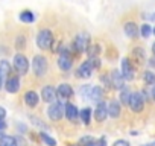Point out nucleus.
I'll return each mask as SVG.
<instances>
[{
    "instance_id": "obj_1",
    "label": "nucleus",
    "mask_w": 155,
    "mask_h": 146,
    "mask_svg": "<svg viewBox=\"0 0 155 146\" xmlns=\"http://www.w3.org/2000/svg\"><path fill=\"white\" fill-rule=\"evenodd\" d=\"M53 43H55V37H53L50 29H41L38 32V35H37V46H38L40 50L52 49Z\"/></svg>"
},
{
    "instance_id": "obj_2",
    "label": "nucleus",
    "mask_w": 155,
    "mask_h": 146,
    "mask_svg": "<svg viewBox=\"0 0 155 146\" xmlns=\"http://www.w3.org/2000/svg\"><path fill=\"white\" fill-rule=\"evenodd\" d=\"M47 68H49V64H47V58L44 55H35L32 58V70L37 78H43L47 73Z\"/></svg>"
},
{
    "instance_id": "obj_3",
    "label": "nucleus",
    "mask_w": 155,
    "mask_h": 146,
    "mask_svg": "<svg viewBox=\"0 0 155 146\" xmlns=\"http://www.w3.org/2000/svg\"><path fill=\"white\" fill-rule=\"evenodd\" d=\"M88 46H90V35L88 34H78L71 41L70 50H73L76 53H84V52H87Z\"/></svg>"
},
{
    "instance_id": "obj_4",
    "label": "nucleus",
    "mask_w": 155,
    "mask_h": 146,
    "mask_svg": "<svg viewBox=\"0 0 155 146\" xmlns=\"http://www.w3.org/2000/svg\"><path fill=\"white\" fill-rule=\"evenodd\" d=\"M47 114H49V117L53 122H59L64 117V105H62V102H59V101L52 102L49 110H47Z\"/></svg>"
},
{
    "instance_id": "obj_5",
    "label": "nucleus",
    "mask_w": 155,
    "mask_h": 146,
    "mask_svg": "<svg viewBox=\"0 0 155 146\" xmlns=\"http://www.w3.org/2000/svg\"><path fill=\"white\" fill-rule=\"evenodd\" d=\"M14 68L18 75H26L29 71V61L23 53H17L14 56Z\"/></svg>"
},
{
    "instance_id": "obj_6",
    "label": "nucleus",
    "mask_w": 155,
    "mask_h": 146,
    "mask_svg": "<svg viewBox=\"0 0 155 146\" xmlns=\"http://www.w3.org/2000/svg\"><path fill=\"white\" fill-rule=\"evenodd\" d=\"M122 75L126 81H132L135 78V67L132 64V61L129 58H123L122 59Z\"/></svg>"
},
{
    "instance_id": "obj_7",
    "label": "nucleus",
    "mask_w": 155,
    "mask_h": 146,
    "mask_svg": "<svg viewBox=\"0 0 155 146\" xmlns=\"http://www.w3.org/2000/svg\"><path fill=\"white\" fill-rule=\"evenodd\" d=\"M129 108L134 113H141L144 110V98L141 93L135 91L131 95V101H129Z\"/></svg>"
},
{
    "instance_id": "obj_8",
    "label": "nucleus",
    "mask_w": 155,
    "mask_h": 146,
    "mask_svg": "<svg viewBox=\"0 0 155 146\" xmlns=\"http://www.w3.org/2000/svg\"><path fill=\"white\" fill-rule=\"evenodd\" d=\"M110 79H111V85L116 88V90H123L125 88V78L122 75V71L119 70H113L110 73Z\"/></svg>"
},
{
    "instance_id": "obj_9",
    "label": "nucleus",
    "mask_w": 155,
    "mask_h": 146,
    "mask_svg": "<svg viewBox=\"0 0 155 146\" xmlns=\"http://www.w3.org/2000/svg\"><path fill=\"white\" fill-rule=\"evenodd\" d=\"M123 32H125V35H126L128 38H131V40H135V38H138V35H140V29H138V26H137V23H135L134 20L126 22V23L123 25Z\"/></svg>"
},
{
    "instance_id": "obj_10",
    "label": "nucleus",
    "mask_w": 155,
    "mask_h": 146,
    "mask_svg": "<svg viewBox=\"0 0 155 146\" xmlns=\"http://www.w3.org/2000/svg\"><path fill=\"white\" fill-rule=\"evenodd\" d=\"M41 99H43L44 102H47V104L55 102V101L58 99V91H56V88L52 87V85L43 87V90H41Z\"/></svg>"
},
{
    "instance_id": "obj_11",
    "label": "nucleus",
    "mask_w": 155,
    "mask_h": 146,
    "mask_svg": "<svg viewBox=\"0 0 155 146\" xmlns=\"http://www.w3.org/2000/svg\"><path fill=\"white\" fill-rule=\"evenodd\" d=\"M93 70H94V68H93L91 59L88 58L87 61H84V62L79 65V68H78V71H76V73H78L76 76H78V78H85V79H87V78H90V76H91Z\"/></svg>"
},
{
    "instance_id": "obj_12",
    "label": "nucleus",
    "mask_w": 155,
    "mask_h": 146,
    "mask_svg": "<svg viewBox=\"0 0 155 146\" xmlns=\"http://www.w3.org/2000/svg\"><path fill=\"white\" fill-rule=\"evenodd\" d=\"M64 116L67 117L68 122H78V117H79V111H78V108H76L73 104L67 102V104L64 105Z\"/></svg>"
},
{
    "instance_id": "obj_13",
    "label": "nucleus",
    "mask_w": 155,
    "mask_h": 146,
    "mask_svg": "<svg viewBox=\"0 0 155 146\" xmlns=\"http://www.w3.org/2000/svg\"><path fill=\"white\" fill-rule=\"evenodd\" d=\"M107 116H108V107H107V104L102 102V101L97 102V107L94 110V119L97 122H104L107 119Z\"/></svg>"
},
{
    "instance_id": "obj_14",
    "label": "nucleus",
    "mask_w": 155,
    "mask_h": 146,
    "mask_svg": "<svg viewBox=\"0 0 155 146\" xmlns=\"http://www.w3.org/2000/svg\"><path fill=\"white\" fill-rule=\"evenodd\" d=\"M131 59H132V61H135V64H137V65H138V64H143V62L146 61L144 49H143V47H140V46H135V47L132 49V52H131Z\"/></svg>"
},
{
    "instance_id": "obj_15",
    "label": "nucleus",
    "mask_w": 155,
    "mask_h": 146,
    "mask_svg": "<svg viewBox=\"0 0 155 146\" xmlns=\"http://www.w3.org/2000/svg\"><path fill=\"white\" fill-rule=\"evenodd\" d=\"M5 88H6L8 93H17V91L20 90V79H18V76H12V75H11V76L6 79Z\"/></svg>"
},
{
    "instance_id": "obj_16",
    "label": "nucleus",
    "mask_w": 155,
    "mask_h": 146,
    "mask_svg": "<svg viewBox=\"0 0 155 146\" xmlns=\"http://www.w3.org/2000/svg\"><path fill=\"white\" fill-rule=\"evenodd\" d=\"M25 102H26V105L29 108H35L38 105V102H40V96L34 90H29V91L25 93Z\"/></svg>"
},
{
    "instance_id": "obj_17",
    "label": "nucleus",
    "mask_w": 155,
    "mask_h": 146,
    "mask_svg": "<svg viewBox=\"0 0 155 146\" xmlns=\"http://www.w3.org/2000/svg\"><path fill=\"white\" fill-rule=\"evenodd\" d=\"M56 91H58V96L62 98V99H70L73 96V93H74L73 88H71V85L70 84H65V82L64 84H59Z\"/></svg>"
},
{
    "instance_id": "obj_18",
    "label": "nucleus",
    "mask_w": 155,
    "mask_h": 146,
    "mask_svg": "<svg viewBox=\"0 0 155 146\" xmlns=\"http://www.w3.org/2000/svg\"><path fill=\"white\" fill-rule=\"evenodd\" d=\"M122 113V104L119 101H111L108 104V116L113 119H117Z\"/></svg>"
},
{
    "instance_id": "obj_19",
    "label": "nucleus",
    "mask_w": 155,
    "mask_h": 146,
    "mask_svg": "<svg viewBox=\"0 0 155 146\" xmlns=\"http://www.w3.org/2000/svg\"><path fill=\"white\" fill-rule=\"evenodd\" d=\"M102 96H104V91H102L101 87H97V85L91 87V91H90V99H91V101L101 102V101H102Z\"/></svg>"
},
{
    "instance_id": "obj_20",
    "label": "nucleus",
    "mask_w": 155,
    "mask_h": 146,
    "mask_svg": "<svg viewBox=\"0 0 155 146\" xmlns=\"http://www.w3.org/2000/svg\"><path fill=\"white\" fill-rule=\"evenodd\" d=\"M79 117L84 122V125H90V122H91V108H88V107L82 108L79 111Z\"/></svg>"
},
{
    "instance_id": "obj_21",
    "label": "nucleus",
    "mask_w": 155,
    "mask_h": 146,
    "mask_svg": "<svg viewBox=\"0 0 155 146\" xmlns=\"http://www.w3.org/2000/svg\"><path fill=\"white\" fill-rule=\"evenodd\" d=\"M11 64L6 61V59H2L0 61V73H2V76H11Z\"/></svg>"
},
{
    "instance_id": "obj_22",
    "label": "nucleus",
    "mask_w": 155,
    "mask_h": 146,
    "mask_svg": "<svg viewBox=\"0 0 155 146\" xmlns=\"http://www.w3.org/2000/svg\"><path fill=\"white\" fill-rule=\"evenodd\" d=\"M0 146H18L17 138L12 137V135H3L0 138Z\"/></svg>"
},
{
    "instance_id": "obj_23",
    "label": "nucleus",
    "mask_w": 155,
    "mask_h": 146,
    "mask_svg": "<svg viewBox=\"0 0 155 146\" xmlns=\"http://www.w3.org/2000/svg\"><path fill=\"white\" fill-rule=\"evenodd\" d=\"M143 81L147 85H153L155 84V71H152V70L143 71Z\"/></svg>"
},
{
    "instance_id": "obj_24",
    "label": "nucleus",
    "mask_w": 155,
    "mask_h": 146,
    "mask_svg": "<svg viewBox=\"0 0 155 146\" xmlns=\"http://www.w3.org/2000/svg\"><path fill=\"white\" fill-rule=\"evenodd\" d=\"M20 20L23 22V23H34V20H35V15H34V12L32 11H21L20 12Z\"/></svg>"
},
{
    "instance_id": "obj_25",
    "label": "nucleus",
    "mask_w": 155,
    "mask_h": 146,
    "mask_svg": "<svg viewBox=\"0 0 155 146\" xmlns=\"http://www.w3.org/2000/svg\"><path fill=\"white\" fill-rule=\"evenodd\" d=\"M131 91L128 90V88H123L122 90V93H120V104H123V105H126V107H129V101H131Z\"/></svg>"
},
{
    "instance_id": "obj_26",
    "label": "nucleus",
    "mask_w": 155,
    "mask_h": 146,
    "mask_svg": "<svg viewBox=\"0 0 155 146\" xmlns=\"http://www.w3.org/2000/svg\"><path fill=\"white\" fill-rule=\"evenodd\" d=\"M87 53H88L90 58L99 56V53H101V46H99V44H90L88 49H87Z\"/></svg>"
},
{
    "instance_id": "obj_27",
    "label": "nucleus",
    "mask_w": 155,
    "mask_h": 146,
    "mask_svg": "<svg viewBox=\"0 0 155 146\" xmlns=\"http://www.w3.org/2000/svg\"><path fill=\"white\" fill-rule=\"evenodd\" d=\"M150 34H152V28H150V25L143 23V25H141V28H140V35H141L143 38H149V37H150Z\"/></svg>"
},
{
    "instance_id": "obj_28",
    "label": "nucleus",
    "mask_w": 155,
    "mask_h": 146,
    "mask_svg": "<svg viewBox=\"0 0 155 146\" xmlns=\"http://www.w3.org/2000/svg\"><path fill=\"white\" fill-rule=\"evenodd\" d=\"M41 140L47 144V146H56V140L55 138H52L49 134H46V132H41Z\"/></svg>"
},
{
    "instance_id": "obj_29",
    "label": "nucleus",
    "mask_w": 155,
    "mask_h": 146,
    "mask_svg": "<svg viewBox=\"0 0 155 146\" xmlns=\"http://www.w3.org/2000/svg\"><path fill=\"white\" fill-rule=\"evenodd\" d=\"M90 91H91V85H82V87L79 88V95H81V98H84V99H88V98H90Z\"/></svg>"
},
{
    "instance_id": "obj_30",
    "label": "nucleus",
    "mask_w": 155,
    "mask_h": 146,
    "mask_svg": "<svg viewBox=\"0 0 155 146\" xmlns=\"http://www.w3.org/2000/svg\"><path fill=\"white\" fill-rule=\"evenodd\" d=\"M25 46H26V37L20 35V37L17 38V41H15V47H17L18 50H21V49H25Z\"/></svg>"
},
{
    "instance_id": "obj_31",
    "label": "nucleus",
    "mask_w": 155,
    "mask_h": 146,
    "mask_svg": "<svg viewBox=\"0 0 155 146\" xmlns=\"http://www.w3.org/2000/svg\"><path fill=\"white\" fill-rule=\"evenodd\" d=\"M93 141H96V140H94V137H91V135H85V137L81 138V144H82V146H84V144H88V143H93Z\"/></svg>"
},
{
    "instance_id": "obj_32",
    "label": "nucleus",
    "mask_w": 155,
    "mask_h": 146,
    "mask_svg": "<svg viewBox=\"0 0 155 146\" xmlns=\"http://www.w3.org/2000/svg\"><path fill=\"white\" fill-rule=\"evenodd\" d=\"M90 59H91L93 68H99V67H101V59H99V56H96V58H90Z\"/></svg>"
},
{
    "instance_id": "obj_33",
    "label": "nucleus",
    "mask_w": 155,
    "mask_h": 146,
    "mask_svg": "<svg viewBox=\"0 0 155 146\" xmlns=\"http://www.w3.org/2000/svg\"><path fill=\"white\" fill-rule=\"evenodd\" d=\"M96 146H107V137H101L96 141Z\"/></svg>"
},
{
    "instance_id": "obj_34",
    "label": "nucleus",
    "mask_w": 155,
    "mask_h": 146,
    "mask_svg": "<svg viewBox=\"0 0 155 146\" xmlns=\"http://www.w3.org/2000/svg\"><path fill=\"white\" fill-rule=\"evenodd\" d=\"M113 146H131V144H129L126 140H117V141H116Z\"/></svg>"
},
{
    "instance_id": "obj_35",
    "label": "nucleus",
    "mask_w": 155,
    "mask_h": 146,
    "mask_svg": "<svg viewBox=\"0 0 155 146\" xmlns=\"http://www.w3.org/2000/svg\"><path fill=\"white\" fill-rule=\"evenodd\" d=\"M5 116H6V110L3 107H0V119H5Z\"/></svg>"
},
{
    "instance_id": "obj_36",
    "label": "nucleus",
    "mask_w": 155,
    "mask_h": 146,
    "mask_svg": "<svg viewBox=\"0 0 155 146\" xmlns=\"http://www.w3.org/2000/svg\"><path fill=\"white\" fill-rule=\"evenodd\" d=\"M6 128V123L3 122V119H0V131H3Z\"/></svg>"
},
{
    "instance_id": "obj_37",
    "label": "nucleus",
    "mask_w": 155,
    "mask_h": 146,
    "mask_svg": "<svg viewBox=\"0 0 155 146\" xmlns=\"http://www.w3.org/2000/svg\"><path fill=\"white\" fill-rule=\"evenodd\" d=\"M149 67L155 68V58H150V59H149Z\"/></svg>"
},
{
    "instance_id": "obj_38",
    "label": "nucleus",
    "mask_w": 155,
    "mask_h": 146,
    "mask_svg": "<svg viewBox=\"0 0 155 146\" xmlns=\"http://www.w3.org/2000/svg\"><path fill=\"white\" fill-rule=\"evenodd\" d=\"M150 96H152V99L155 101V84L152 85V90H150Z\"/></svg>"
},
{
    "instance_id": "obj_39",
    "label": "nucleus",
    "mask_w": 155,
    "mask_h": 146,
    "mask_svg": "<svg viewBox=\"0 0 155 146\" xmlns=\"http://www.w3.org/2000/svg\"><path fill=\"white\" fill-rule=\"evenodd\" d=\"M2 78H3V76H2V73H0V90H2V84H3V81H2Z\"/></svg>"
},
{
    "instance_id": "obj_40",
    "label": "nucleus",
    "mask_w": 155,
    "mask_h": 146,
    "mask_svg": "<svg viewBox=\"0 0 155 146\" xmlns=\"http://www.w3.org/2000/svg\"><path fill=\"white\" fill-rule=\"evenodd\" d=\"M152 53H153V56H155V43L152 44Z\"/></svg>"
},
{
    "instance_id": "obj_41",
    "label": "nucleus",
    "mask_w": 155,
    "mask_h": 146,
    "mask_svg": "<svg viewBox=\"0 0 155 146\" xmlns=\"http://www.w3.org/2000/svg\"><path fill=\"white\" fill-rule=\"evenodd\" d=\"M68 146H82L81 143H73V144H68Z\"/></svg>"
},
{
    "instance_id": "obj_42",
    "label": "nucleus",
    "mask_w": 155,
    "mask_h": 146,
    "mask_svg": "<svg viewBox=\"0 0 155 146\" xmlns=\"http://www.w3.org/2000/svg\"><path fill=\"white\" fill-rule=\"evenodd\" d=\"M96 144V141H93V143H88V144H84V146H94Z\"/></svg>"
},
{
    "instance_id": "obj_43",
    "label": "nucleus",
    "mask_w": 155,
    "mask_h": 146,
    "mask_svg": "<svg viewBox=\"0 0 155 146\" xmlns=\"http://www.w3.org/2000/svg\"><path fill=\"white\" fill-rule=\"evenodd\" d=\"M150 20H153V22H155V14H150Z\"/></svg>"
},
{
    "instance_id": "obj_44",
    "label": "nucleus",
    "mask_w": 155,
    "mask_h": 146,
    "mask_svg": "<svg viewBox=\"0 0 155 146\" xmlns=\"http://www.w3.org/2000/svg\"><path fill=\"white\" fill-rule=\"evenodd\" d=\"M152 34H153V35H155V28H152Z\"/></svg>"
},
{
    "instance_id": "obj_45",
    "label": "nucleus",
    "mask_w": 155,
    "mask_h": 146,
    "mask_svg": "<svg viewBox=\"0 0 155 146\" xmlns=\"http://www.w3.org/2000/svg\"><path fill=\"white\" fill-rule=\"evenodd\" d=\"M3 137V134H2V131H0V138H2Z\"/></svg>"
}]
</instances>
